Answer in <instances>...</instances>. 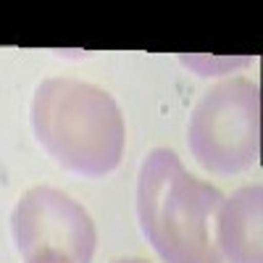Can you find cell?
<instances>
[{
  "label": "cell",
  "mask_w": 263,
  "mask_h": 263,
  "mask_svg": "<svg viewBox=\"0 0 263 263\" xmlns=\"http://www.w3.org/2000/svg\"><path fill=\"white\" fill-rule=\"evenodd\" d=\"M27 263H69L63 255H58V253H40V255H34V258H29Z\"/></svg>",
  "instance_id": "7"
},
{
  "label": "cell",
  "mask_w": 263,
  "mask_h": 263,
  "mask_svg": "<svg viewBox=\"0 0 263 263\" xmlns=\"http://www.w3.org/2000/svg\"><path fill=\"white\" fill-rule=\"evenodd\" d=\"M11 234L24 260L58 253L69 263H92L98 248L95 221L71 195L55 187H32L11 213Z\"/></svg>",
  "instance_id": "4"
},
{
  "label": "cell",
  "mask_w": 263,
  "mask_h": 263,
  "mask_svg": "<svg viewBox=\"0 0 263 263\" xmlns=\"http://www.w3.org/2000/svg\"><path fill=\"white\" fill-rule=\"evenodd\" d=\"M192 158L211 174L248 171L260 156V90L234 77L211 87L195 105L187 124Z\"/></svg>",
  "instance_id": "3"
},
{
  "label": "cell",
  "mask_w": 263,
  "mask_h": 263,
  "mask_svg": "<svg viewBox=\"0 0 263 263\" xmlns=\"http://www.w3.org/2000/svg\"><path fill=\"white\" fill-rule=\"evenodd\" d=\"M224 195L192 177L174 150H150L137 174L140 229L163 263H224L211 218Z\"/></svg>",
  "instance_id": "2"
},
{
  "label": "cell",
  "mask_w": 263,
  "mask_h": 263,
  "mask_svg": "<svg viewBox=\"0 0 263 263\" xmlns=\"http://www.w3.org/2000/svg\"><path fill=\"white\" fill-rule=\"evenodd\" d=\"M114 263H147L142 258H121V260H114Z\"/></svg>",
  "instance_id": "8"
},
{
  "label": "cell",
  "mask_w": 263,
  "mask_h": 263,
  "mask_svg": "<svg viewBox=\"0 0 263 263\" xmlns=\"http://www.w3.org/2000/svg\"><path fill=\"white\" fill-rule=\"evenodd\" d=\"M184 66L195 69L200 77H216V74H227L229 69H237V66H245L248 58H216V55H182L179 58Z\"/></svg>",
  "instance_id": "6"
},
{
  "label": "cell",
  "mask_w": 263,
  "mask_h": 263,
  "mask_svg": "<svg viewBox=\"0 0 263 263\" xmlns=\"http://www.w3.org/2000/svg\"><path fill=\"white\" fill-rule=\"evenodd\" d=\"M263 187L248 184L224 197L216 211V248L229 263H263L260 255Z\"/></svg>",
  "instance_id": "5"
},
{
  "label": "cell",
  "mask_w": 263,
  "mask_h": 263,
  "mask_svg": "<svg viewBox=\"0 0 263 263\" xmlns=\"http://www.w3.org/2000/svg\"><path fill=\"white\" fill-rule=\"evenodd\" d=\"M29 116L37 142L66 171L100 179L121 163L124 116L100 87L63 77L45 79L34 90Z\"/></svg>",
  "instance_id": "1"
}]
</instances>
